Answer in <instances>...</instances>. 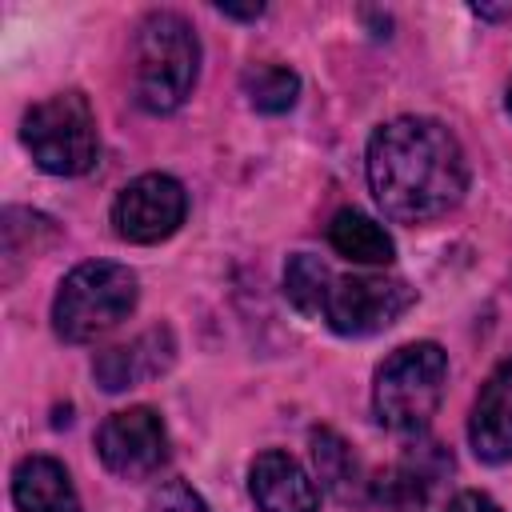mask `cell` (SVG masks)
Here are the masks:
<instances>
[{"label":"cell","mask_w":512,"mask_h":512,"mask_svg":"<svg viewBox=\"0 0 512 512\" xmlns=\"http://www.w3.org/2000/svg\"><path fill=\"white\" fill-rule=\"evenodd\" d=\"M200 40L176 12H152L136 28L132 44V96L144 112H176L196 84Z\"/></svg>","instance_id":"7a4b0ae2"},{"label":"cell","mask_w":512,"mask_h":512,"mask_svg":"<svg viewBox=\"0 0 512 512\" xmlns=\"http://www.w3.org/2000/svg\"><path fill=\"white\" fill-rule=\"evenodd\" d=\"M184 212H188L184 184L164 172H148L120 188L112 204V228L128 244H160L184 224Z\"/></svg>","instance_id":"52a82bcc"},{"label":"cell","mask_w":512,"mask_h":512,"mask_svg":"<svg viewBox=\"0 0 512 512\" xmlns=\"http://www.w3.org/2000/svg\"><path fill=\"white\" fill-rule=\"evenodd\" d=\"M216 8H220L224 16H236V20H256V16L264 12L260 4H216Z\"/></svg>","instance_id":"44dd1931"},{"label":"cell","mask_w":512,"mask_h":512,"mask_svg":"<svg viewBox=\"0 0 512 512\" xmlns=\"http://www.w3.org/2000/svg\"><path fill=\"white\" fill-rule=\"evenodd\" d=\"M136 272L112 260H84L76 264L52 300V328L68 344H88L128 320L136 308Z\"/></svg>","instance_id":"277c9868"},{"label":"cell","mask_w":512,"mask_h":512,"mask_svg":"<svg viewBox=\"0 0 512 512\" xmlns=\"http://www.w3.org/2000/svg\"><path fill=\"white\" fill-rule=\"evenodd\" d=\"M444 512H500V504L492 500V496H484V492H456L448 504H444Z\"/></svg>","instance_id":"ffe728a7"},{"label":"cell","mask_w":512,"mask_h":512,"mask_svg":"<svg viewBox=\"0 0 512 512\" xmlns=\"http://www.w3.org/2000/svg\"><path fill=\"white\" fill-rule=\"evenodd\" d=\"M468 440L484 464H504L512 456V360L496 364L492 376L480 384L468 420Z\"/></svg>","instance_id":"9c48e42d"},{"label":"cell","mask_w":512,"mask_h":512,"mask_svg":"<svg viewBox=\"0 0 512 512\" xmlns=\"http://www.w3.org/2000/svg\"><path fill=\"white\" fill-rule=\"evenodd\" d=\"M244 96L256 112H268V116H280L296 104L300 96V76L284 64H256L244 72Z\"/></svg>","instance_id":"ac0fdd59"},{"label":"cell","mask_w":512,"mask_h":512,"mask_svg":"<svg viewBox=\"0 0 512 512\" xmlns=\"http://www.w3.org/2000/svg\"><path fill=\"white\" fill-rule=\"evenodd\" d=\"M172 356H176L172 332L168 328H148L136 340L100 352L96 364H92V376H96V384L104 392H124L132 384H144V380L160 376L172 364Z\"/></svg>","instance_id":"30bf717a"},{"label":"cell","mask_w":512,"mask_h":512,"mask_svg":"<svg viewBox=\"0 0 512 512\" xmlns=\"http://www.w3.org/2000/svg\"><path fill=\"white\" fill-rule=\"evenodd\" d=\"M332 288V272L320 256L296 252L284 264V296L304 312V316H324V300Z\"/></svg>","instance_id":"e0dca14e"},{"label":"cell","mask_w":512,"mask_h":512,"mask_svg":"<svg viewBox=\"0 0 512 512\" xmlns=\"http://www.w3.org/2000/svg\"><path fill=\"white\" fill-rule=\"evenodd\" d=\"M416 292L404 280L392 276H336L324 300V320L340 336H372L388 324H396L412 308Z\"/></svg>","instance_id":"8992f818"},{"label":"cell","mask_w":512,"mask_h":512,"mask_svg":"<svg viewBox=\"0 0 512 512\" xmlns=\"http://www.w3.org/2000/svg\"><path fill=\"white\" fill-rule=\"evenodd\" d=\"M368 184L384 216L424 224L452 212L468 192L460 140L432 116H396L368 140Z\"/></svg>","instance_id":"6da1fadb"},{"label":"cell","mask_w":512,"mask_h":512,"mask_svg":"<svg viewBox=\"0 0 512 512\" xmlns=\"http://www.w3.org/2000/svg\"><path fill=\"white\" fill-rule=\"evenodd\" d=\"M328 244L344 256V260H356V264H388L396 244L392 236L384 232V224H376L372 216L356 212V208H340L328 224Z\"/></svg>","instance_id":"5bb4252c"},{"label":"cell","mask_w":512,"mask_h":512,"mask_svg":"<svg viewBox=\"0 0 512 512\" xmlns=\"http://www.w3.org/2000/svg\"><path fill=\"white\" fill-rule=\"evenodd\" d=\"M0 236H4V280H16L20 264H28L44 244L56 240V224L32 208H8Z\"/></svg>","instance_id":"2e32d148"},{"label":"cell","mask_w":512,"mask_h":512,"mask_svg":"<svg viewBox=\"0 0 512 512\" xmlns=\"http://www.w3.org/2000/svg\"><path fill=\"white\" fill-rule=\"evenodd\" d=\"M312 468H316V480L336 496V500H360V488H364V476H360V460L352 456L348 440L336 436L332 428H316L312 440Z\"/></svg>","instance_id":"9a60e30c"},{"label":"cell","mask_w":512,"mask_h":512,"mask_svg":"<svg viewBox=\"0 0 512 512\" xmlns=\"http://www.w3.org/2000/svg\"><path fill=\"white\" fill-rule=\"evenodd\" d=\"M448 384V356L432 340L396 348L372 384V412L388 432H424Z\"/></svg>","instance_id":"3957f363"},{"label":"cell","mask_w":512,"mask_h":512,"mask_svg":"<svg viewBox=\"0 0 512 512\" xmlns=\"http://www.w3.org/2000/svg\"><path fill=\"white\" fill-rule=\"evenodd\" d=\"M20 140L32 152L36 168H44L52 176H84L100 156L96 112H92L88 96L76 88L32 104L24 112Z\"/></svg>","instance_id":"5b68a950"},{"label":"cell","mask_w":512,"mask_h":512,"mask_svg":"<svg viewBox=\"0 0 512 512\" xmlns=\"http://www.w3.org/2000/svg\"><path fill=\"white\" fill-rule=\"evenodd\" d=\"M248 488L260 512H316L320 492L316 480L288 452H260L248 472Z\"/></svg>","instance_id":"8fae6325"},{"label":"cell","mask_w":512,"mask_h":512,"mask_svg":"<svg viewBox=\"0 0 512 512\" xmlns=\"http://www.w3.org/2000/svg\"><path fill=\"white\" fill-rule=\"evenodd\" d=\"M148 512H208V504L200 500V492L184 480H164L148 504Z\"/></svg>","instance_id":"d6986e66"},{"label":"cell","mask_w":512,"mask_h":512,"mask_svg":"<svg viewBox=\"0 0 512 512\" xmlns=\"http://www.w3.org/2000/svg\"><path fill=\"white\" fill-rule=\"evenodd\" d=\"M96 452H100V460H104V468L112 476L144 480V476L160 472V464L168 460L164 420L144 404L112 412L96 432Z\"/></svg>","instance_id":"ba28073f"},{"label":"cell","mask_w":512,"mask_h":512,"mask_svg":"<svg viewBox=\"0 0 512 512\" xmlns=\"http://www.w3.org/2000/svg\"><path fill=\"white\" fill-rule=\"evenodd\" d=\"M12 500L20 512H80L72 476L52 456H28L12 472Z\"/></svg>","instance_id":"7c38bea8"},{"label":"cell","mask_w":512,"mask_h":512,"mask_svg":"<svg viewBox=\"0 0 512 512\" xmlns=\"http://www.w3.org/2000/svg\"><path fill=\"white\" fill-rule=\"evenodd\" d=\"M504 104H508V112H512V80H508V96H504Z\"/></svg>","instance_id":"7402d4cb"},{"label":"cell","mask_w":512,"mask_h":512,"mask_svg":"<svg viewBox=\"0 0 512 512\" xmlns=\"http://www.w3.org/2000/svg\"><path fill=\"white\" fill-rule=\"evenodd\" d=\"M436 456V444H428V448H412V456L408 460H400L388 476H380V484H376V496H380V504L388 508V512H424L428 508V492H432V484H436V472H444V464L448 460H436V464H428Z\"/></svg>","instance_id":"4fadbf2b"}]
</instances>
